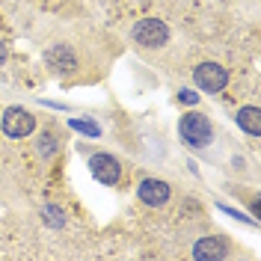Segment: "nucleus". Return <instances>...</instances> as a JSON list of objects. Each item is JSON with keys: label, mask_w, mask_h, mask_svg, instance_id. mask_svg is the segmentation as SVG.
I'll return each instance as SVG.
<instances>
[{"label": "nucleus", "mask_w": 261, "mask_h": 261, "mask_svg": "<svg viewBox=\"0 0 261 261\" xmlns=\"http://www.w3.org/2000/svg\"><path fill=\"white\" fill-rule=\"evenodd\" d=\"M42 217H45V223H48V226H54V228L65 226V211L60 208V205H45Z\"/></svg>", "instance_id": "nucleus-12"}, {"label": "nucleus", "mask_w": 261, "mask_h": 261, "mask_svg": "<svg viewBox=\"0 0 261 261\" xmlns=\"http://www.w3.org/2000/svg\"><path fill=\"white\" fill-rule=\"evenodd\" d=\"M193 81H196L199 89L217 95V92H223V89L228 86V71L223 68V65H217V63H199L193 68Z\"/></svg>", "instance_id": "nucleus-5"}, {"label": "nucleus", "mask_w": 261, "mask_h": 261, "mask_svg": "<svg viewBox=\"0 0 261 261\" xmlns=\"http://www.w3.org/2000/svg\"><path fill=\"white\" fill-rule=\"evenodd\" d=\"M226 255H228V241L220 238V234H208V238L196 241V246H193V258H199V261L226 258Z\"/></svg>", "instance_id": "nucleus-9"}, {"label": "nucleus", "mask_w": 261, "mask_h": 261, "mask_svg": "<svg viewBox=\"0 0 261 261\" xmlns=\"http://www.w3.org/2000/svg\"><path fill=\"white\" fill-rule=\"evenodd\" d=\"M137 196H140L146 205H151V208H161V205H166V202L172 199V187L161 178H146V181H140Z\"/></svg>", "instance_id": "nucleus-7"}, {"label": "nucleus", "mask_w": 261, "mask_h": 261, "mask_svg": "<svg viewBox=\"0 0 261 261\" xmlns=\"http://www.w3.org/2000/svg\"><path fill=\"white\" fill-rule=\"evenodd\" d=\"M178 134L190 148H205V146H211V140H214V125L205 113L190 110V113H184L178 119Z\"/></svg>", "instance_id": "nucleus-1"}, {"label": "nucleus", "mask_w": 261, "mask_h": 261, "mask_svg": "<svg viewBox=\"0 0 261 261\" xmlns=\"http://www.w3.org/2000/svg\"><path fill=\"white\" fill-rule=\"evenodd\" d=\"M36 128H39V119L30 110H24V107H9V110H3V116H0V130L6 137H12V140L30 137Z\"/></svg>", "instance_id": "nucleus-3"}, {"label": "nucleus", "mask_w": 261, "mask_h": 261, "mask_svg": "<svg viewBox=\"0 0 261 261\" xmlns=\"http://www.w3.org/2000/svg\"><path fill=\"white\" fill-rule=\"evenodd\" d=\"M178 101H181V104H196V101H199V95H196L193 89H181V92H178Z\"/></svg>", "instance_id": "nucleus-13"}, {"label": "nucleus", "mask_w": 261, "mask_h": 261, "mask_svg": "<svg viewBox=\"0 0 261 261\" xmlns=\"http://www.w3.org/2000/svg\"><path fill=\"white\" fill-rule=\"evenodd\" d=\"M89 169H92V175H95L101 184H107V187H116L119 181L125 178V172H122V163L116 161L113 154H107V151L89 154Z\"/></svg>", "instance_id": "nucleus-6"}, {"label": "nucleus", "mask_w": 261, "mask_h": 261, "mask_svg": "<svg viewBox=\"0 0 261 261\" xmlns=\"http://www.w3.org/2000/svg\"><path fill=\"white\" fill-rule=\"evenodd\" d=\"M60 146H63V134H60V128H45L36 140H33V148H36V154H39V161L42 163H50L54 158H57V151H60Z\"/></svg>", "instance_id": "nucleus-8"}, {"label": "nucleus", "mask_w": 261, "mask_h": 261, "mask_svg": "<svg viewBox=\"0 0 261 261\" xmlns=\"http://www.w3.org/2000/svg\"><path fill=\"white\" fill-rule=\"evenodd\" d=\"M234 122H238V128L246 130L249 137H258L261 134V110L255 104H249V107H241L238 116H234Z\"/></svg>", "instance_id": "nucleus-10"}, {"label": "nucleus", "mask_w": 261, "mask_h": 261, "mask_svg": "<svg viewBox=\"0 0 261 261\" xmlns=\"http://www.w3.org/2000/svg\"><path fill=\"white\" fill-rule=\"evenodd\" d=\"M68 125H71V130H81L86 137H101V125H95L92 119H83L81 116V119H71Z\"/></svg>", "instance_id": "nucleus-11"}, {"label": "nucleus", "mask_w": 261, "mask_h": 261, "mask_svg": "<svg viewBox=\"0 0 261 261\" xmlns=\"http://www.w3.org/2000/svg\"><path fill=\"white\" fill-rule=\"evenodd\" d=\"M6 63V45H3V42H0V65Z\"/></svg>", "instance_id": "nucleus-14"}, {"label": "nucleus", "mask_w": 261, "mask_h": 261, "mask_svg": "<svg viewBox=\"0 0 261 261\" xmlns=\"http://www.w3.org/2000/svg\"><path fill=\"white\" fill-rule=\"evenodd\" d=\"M130 39L140 45V48H163V45H169V39H172V30H169V24L161 21V18H143V21H137L134 24V30H130Z\"/></svg>", "instance_id": "nucleus-2"}, {"label": "nucleus", "mask_w": 261, "mask_h": 261, "mask_svg": "<svg viewBox=\"0 0 261 261\" xmlns=\"http://www.w3.org/2000/svg\"><path fill=\"white\" fill-rule=\"evenodd\" d=\"M45 65L60 77H71V74L81 71V57L71 45H50L45 50Z\"/></svg>", "instance_id": "nucleus-4"}]
</instances>
